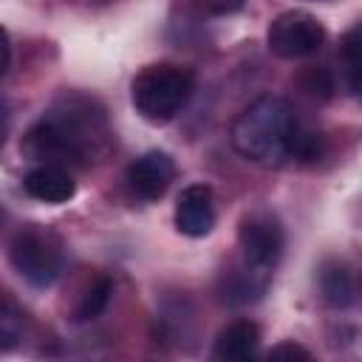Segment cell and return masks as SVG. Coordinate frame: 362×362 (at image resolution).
<instances>
[{
  "label": "cell",
  "instance_id": "2",
  "mask_svg": "<svg viewBox=\"0 0 362 362\" xmlns=\"http://www.w3.org/2000/svg\"><path fill=\"white\" fill-rule=\"evenodd\" d=\"M195 79L187 68L158 62L147 65L130 85V102L136 113L150 124H167L181 113L187 99L192 96Z\"/></svg>",
  "mask_w": 362,
  "mask_h": 362
},
{
  "label": "cell",
  "instance_id": "15",
  "mask_svg": "<svg viewBox=\"0 0 362 362\" xmlns=\"http://www.w3.org/2000/svg\"><path fill=\"white\" fill-rule=\"evenodd\" d=\"M303 90L311 93V96H320V99H331V90H334L331 74L322 71V68H311V71L303 76Z\"/></svg>",
  "mask_w": 362,
  "mask_h": 362
},
{
  "label": "cell",
  "instance_id": "6",
  "mask_svg": "<svg viewBox=\"0 0 362 362\" xmlns=\"http://www.w3.org/2000/svg\"><path fill=\"white\" fill-rule=\"evenodd\" d=\"M20 153L34 158V161L57 164V167L82 164V158H85L79 139L71 130H65L59 122H54V119L34 122L20 139Z\"/></svg>",
  "mask_w": 362,
  "mask_h": 362
},
{
  "label": "cell",
  "instance_id": "3",
  "mask_svg": "<svg viewBox=\"0 0 362 362\" xmlns=\"http://www.w3.org/2000/svg\"><path fill=\"white\" fill-rule=\"evenodd\" d=\"M8 263L11 269L31 286L37 288H48L54 286V280L62 272V257L59 249L48 240V235H42L40 229H17L8 240Z\"/></svg>",
  "mask_w": 362,
  "mask_h": 362
},
{
  "label": "cell",
  "instance_id": "11",
  "mask_svg": "<svg viewBox=\"0 0 362 362\" xmlns=\"http://www.w3.org/2000/svg\"><path fill=\"white\" fill-rule=\"evenodd\" d=\"M320 291H322V300L334 308L351 305L354 303V280H351L348 269L339 263H328L320 272Z\"/></svg>",
  "mask_w": 362,
  "mask_h": 362
},
{
  "label": "cell",
  "instance_id": "13",
  "mask_svg": "<svg viewBox=\"0 0 362 362\" xmlns=\"http://www.w3.org/2000/svg\"><path fill=\"white\" fill-rule=\"evenodd\" d=\"M110 294H113V283H110L107 277H99V280H96V283H93V286H90V288L82 294V300H79V305H76L74 317H76L79 322L99 317V314L107 308Z\"/></svg>",
  "mask_w": 362,
  "mask_h": 362
},
{
  "label": "cell",
  "instance_id": "12",
  "mask_svg": "<svg viewBox=\"0 0 362 362\" xmlns=\"http://www.w3.org/2000/svg\"><path fill=\"white\" fill-rule=\"evenodd\" d=\"M342 57H345V65H348L351 90H354V96L362 102V25L351 28V31L342 37Z\"/></svg>",
  "mask_w": 362,
  "mask_h": 362
},
{
  "label": "cell",
  "instance_id": "8",
  "mask_svg": "<svg viewBox=\"0 0 362 362\" xmlns=\"http://www.w3.org/2000/svg\"><path fill=\"white\" fill-rule=\"evenodd\" d=\"M175 229L187 238H204L215 226V198L206 184H189L175 201Z\"/></svg>",
  "mask_w": 362,
  "mask_h": 362
},
{
  "label": "cell",
  "instance_id": "17",
  "mask_svg": "<svg viewBox=\"0 0 362 362\" xmlns=\"http://www.w3.org/2000/svg\"><path fill=\"white\" fill-rule=\"evenodd\" d=\"M269 359H311V351H305L297 342H280L269 351Z\"/></svg>",
  "mask_w": 362,
  "mask_h": 362
},
{
  "label": "cell",
  "instance_id": "7",
  "mask_svg": "<svg viewBox=\"0 0 362 362\" xmlns=\"http://www.w3.org/2000/svg\"><path fill=\"white\" fill-rule=\"evenodd\" d=\"M175 178V164L167 153L150 150L127 167V187L141 201H158Z\"/></svg>",
  "mask_w": 362,
  "mask_h": 362
},
{
  "label": "cell",
  "instance_id": "5",
  "mask_svg": "<svg viewBox=\"0 0 362 362\" xmlns=\"http://www.w3.org/2000/svg\"><path fill=\"white\" fill-rule=\"evenodd\" d=\"M283 226L277 223L274 215H266V212H255L249 218L240 221V229H238V246L243 252V260H246V269L257 272V274H269L280 255H283Z\"/></svg>",
  "mask_w": 362,
  "mask_h": 362
},
{
  "label": "cell",
  "instance_id": "4",
  "mask_svg": "<svg viewBox=\"0 0 362 362\" xmlns=\"http://www.w3.org/2000/svg\"><path fill=\"white\" fill-rule=\"evenodd\" d=\"M269 51L280 59H305L325 42V25L308 11H283L269 23Z\"/></svg>",
  "mask_w": 362,
  "mask_h": 362
},
{
  "label": "cell",
  "instance_id": "1",
  "mask_svg": "<svg viewBox=\"0 0 362 362\" xmlns=\"http://www.w3.org/2000/svg\"><path fill=\"white\" fill-rule=\"evenodd\" d=\"M297 119L291 107L277 96H260L232 124V147L263 167H277L288 158V144Z\"/></svg>",
  "mask_w": 362,
  "mask_h": 362
},
{
  "label": "cell",
  "instance_id": "10",
  "mask_svg": "<svg viewBox=\"0 0 362 362\" xmlns=\"http://www.w3.org/2000/svg\"><path fill=\"white\" fill-rule=\"evenodd\" d=\"M257 345H260V328L252 320H238L218 334L212 356L221 362H243L257 354Z\"/></svg>",
  "mask_w": 362,
  "mask_h": 362
},
{
  "label": "cell",
  "instance_id": "16",
  "mask_svg": "<svg viewBox=\"0 0 362 362\" xmlns=\"http://www.w3.org/2000/svg\"><path fill=\"white\" fill-rule=\"evenodd\" d=\"M0 337H3V351H8L17 342V337H20V331H17V314H14L11 300H6L3 303V311H0Z\"/></svg>",
  "mask_w": 362,
  "mask_h": 362
},
{
  "label": "cell",
  "instance_id": "14",
  "mask_svg": "<svg viewBox=\"0 0 362 362\" xmlns=\"http://www.w3.org/2000/svg\"><path fill=\"white\" fill-rule=\"evenodd\" d=\"M325 150V141L317 130H308L297 122L294 127V136H291V144H288V158H297V161H317Z\"/></svg>",
  "mask_w": 362,
  "mask_h": 362
},
{
  "label": "cell",
  "instance_id": "9",
  "mask_svg": "<svg viewBox=\"0 0 362 362\" xmlns=\"http://www.w3.org/2000/svg\"><path fill=\"white\" fill-rule=\"evenodd\" d=\"M23 189L42 204H68L76 195V181L57 164H37L23 175Z\"/></svg>",
  "mask_w": 362,
  "mask_h": 362
}]
</instances>
